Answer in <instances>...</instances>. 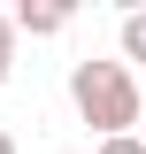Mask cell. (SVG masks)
Returning <instances> with one entry per match:
<instances>
[{"label":"cell","instance_id":"1","mask_svg":"<svg viewBox=\"0 0 146 154\" xmlns=\"http://www.w3.org/2000/svg\"><path fill=\"white\" fill-rule=\"evenodd\" d=\"M69 100H77V123L100 131V139H131L146 123V100H138L131 62H77L69 69Z\"/></svg>","mask_w":146,"mask_h":154},{"label":"cell","instance_id":"2","mask_svg":"<svg viewBox=\"0 0 146 154\" xmlns=\"http://www.w3.org/2000/svg\"><path fill=\"white\" fill-rule=\"evenodd\" d=\"M16 31L23 38H62L69 31V0H23L16 8Z\"/></svg>","mask_w":146,"mask_h":154},{"label":"cell","instance_id":"3","mask_svg":"<svg viewBox=\"0 0 146 154\" xmlns=\"http://www.w3.org/2000/svg\"><path fill=\"white\" fill-rule=\"evenodd\" d=\"M115 46H123V62H146V8H131L115 23Z\"/></svg>","mask_w":146,"mask_h":154},{"label":"cell","instance_id":"4","mask_svg":"<svg viewBox=\"0 0 146 154\" xmlns=\"http://www.w3.org/2000/svg\"><path fill=\"white\" fill-rule=\"evenodd\" d=\"M16 38H23L16 16H0V85H8V69H16Z\"/></svg>","mask_w":146,"mask_h":154},{"label":"cell","instance_id":"5","mask_svg":"<svg viewBox=\"0 0 146 154\" xmlns=\"http://www.w3.org/2000/svg\"><path fill=\"white\" fill-rule=\"evenodd\" d=\"M92 154H146V139H138V131H131V139H100Z\"/></svg>","mask_w":146,"mask_h":154},{"label":"cell","instance_id":"6","mask_svg":"<svg viewBox=\"0 0 146 154\" xmlns=\"http://www.w3.org/2000/svg\"><path fill=\"white\" fill-rule=\"evenodd\" d=\"M0 154H16V139H8V131H0Z\"/></svg>","mask_w":146,"mask_h":154},{"label":"cell","instance_id":"7","mask_svg":"<svg viewBox=\"0 0 146 154\" xmlns=\"http://www.w3.org/2000/svg\"><path fill=\"white\" fill-rule=\"evenodd\" d=\"M138 139H146V123H138Z\"/></svg>","mask_w":146,"mask_h":154}]
</instances>
